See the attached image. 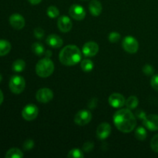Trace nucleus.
Returning <instances> with one entry per match:
<instances>
[{"instance_id":"nucleus-1","label":"nucleus","mask_w":158,"mask_h":158,"mask_svg":"<svg viewBox=\"0 0 158 158\" xmlns=\"http://www.w3.org/2000/svg\"><path fill=\"white\" fill-rule=\"evenodd\" d=\"M114 123L117 129L123 133H130L135 129L136 118L131 110L120 109L114 116Z\"/></svg>"},{"instance_id":"nucleus-24","label":"nucleus","mask_w":158,"mask_h":158,"mask_svg":"<svg viewBox=\"0 0 158 158\" xmlns=\"http://www.w3.org/2000/svg\"><path fill=\"white\" fill-rule=\"evenodd\" d=\"M80 66L83 71L86 73H89L94 69V63L90 60H83L80 63Z\"/></svg>"},{"instance_id":"nucleus-10","label":"nucleus","mask_w":158,"mask_h":158,"mask_svg":"<svg viewBox=\"0 0 158 158\" xmlns=\"http://www.w3.org/2000/svg\"><path fill=\"white\" fill-rule=\"evenodd\" d=\"M69 13L73 19L76 20H83L86 17V11L83 6L74 4L69 8Z\"/></svg>"},{"instance_id":"nucleus-19","label":"nucleus","mask_w":158,"mask_h":158,"mask_svg":"<svg viewBox=\"0 0 158 158\" xmlns=\"http://www.w3.org/2000/svg\"><path fill=\"white\" fill-rule=\"evenodd\" d=\"M26 67V63L24 60L19 59L16 60L13 63H12V70L15 73H21L23 72Z\"/></svg>"},{"instance_id":"nucleus-5","label":"nucleus","mask_w":158,"mask_h":158,"mask_svg":"<svg viewBox=\"0 0 158 158\" xmlns=\"http://www.w3.org/2000/svg\"><path fill=\"white\" fill-rule=\"evenodd\" d=\"M9 88L13 94H19L24 90L26 87V81L24 78L20 76H13L9 80Z\"/></svg>"},{"instance_id":"nucleus-18","label":"nucleus","mask_w":158,"mask_h":158,"mask_svg":"<svg viewBox=\"0 0 158 158\" xmlns=\"http://www.w3.org/2000/svg\"><path fill=\"white\" fill-rule=\"evenodd\" d=\"M10 43L6 40H0V56H6L11 50Z\"/></svg>"},{"instance_id":"nucleus-6","label":"nucleus","mask_w":158,"mask_h":158,"mask_svg":"<svg viewBox=\"0 0 158 158\" xmlns=\"http://www.w3.org/2000/svg\"><path fill=\"white\" fill-rule=\"evenodd\" d=\"M122 46L124 50L129 53L134 54L137 52L139 49V43L134 37L128 35L126 36L123 40Z\"/></svg>"},{"instance_id":"nucleus-29","label":"nucleus","mask_w":158,"mask_h":158,"mask_svg":"<svg viewBox=\"0 0 158 158\" xmlns=\"http://www.w3.org/2000/svg\"><path fill=\"white\" fill-rule=\"evenodd\" d=\"M143 73L147 76L153 75L154 73V68L151 65L146 64L143 67Z\"/></svg>"},{"instance_id":"nucleus-32","label":"nucleus","mask_w":158,"mask_h":158,"mask_svg":"<svg viewBox=\"0 0 158 158\" xmlns=\"http://www.w3.org/2000/svg\"><path fill=\"white\" fill-rule=\"evenodd\" d=\"M151 85L153 89L158 91V74L154 75L151 80Z\"/></svg>"},{"instance_id":"nucleus-13","label":"nucleus","mask_w":158,"mask_h":158,"mask_svg":"<svg viewBox=\"0 0 158 158\" xmlns=\"http://www.w3.org/2000/svg\"><path fill=\"white\" fill-rule=\"evenodd\" d=\"M111 133V127L108 123H102L97 129V137L103 140L107 138Z\"/></svg>"},{"instance_id":"nucleus-20","label":"nucleus","mask_w":158,"mask_h":158,"mask_svg":"<svg viewBox=\"0 0 158 158\" xmlns=\"http://www.w3.org/2000/svg\"><path fill=\"white\" fill-rule=\"evenodd\" d=\"M138 99L135 96H131L130 97H128L127 100L125 102V105H126L127 108L129 110H134L135 108L137 107L138 106Z\"/></svg>"},{"instance_id":"nucleus-22","label":"nucleus","mask_w":158,"mask_h":158,"mask_svg":"<svg viewBox=\"0 0 158 158\" xmlns=\"http://www.w3.org/2000/svg\"><path fill=\"white\" fill-rule=\"evenodd\" d=\"M136 138L138 140H144L147 138V131L144 127H138L137 129L135 130V134H134Z\"/></svg>"},{"instance_id":"nucleus-25","label":"nucleus","mask_w":158,"mask_h":158,"mask_svg":"<svg viewBox=\"0 0 158 158\" xmlns=\"http://www.w3.org/2000/svg\"><path fill=\"white\" fill-rule=\"evenodd\" d=\"M46 13H47V15L49 18L55 19L59 16V15H60V11H59V9L56 6H51L47 9Z\"/></svg>"},{"instance_id":"nucleus-23","label":"nucleus","mask_w":158,"mask_h":158,"mask_svg":"<svg viewBox=\"0 0 158 158\" xmlns=\"http://www.w3.org/2000/svg\"><path fill=\"white\" fill-rule=\"evenodd\" d=\"M32 50L36 56H43L45 54V49L40 43H34L32 45Z\"/></svg>"},{"instance_id":"nucleus-16","label":"nucleus","mask_w":158,"mask_h":158,"mask_svg":"<svg viewBox=\"0 0 158 158\" xmlns=\"http://www.w3.org/2000/svg\"><path fill=\"white\" fill-rule=\"evenodd\" d=\"M46 43L52 48H60L63 46V40L60 36L56 34H51L46 38Z\"/></svg>"},{"instance_id":"nucleus-9","label":"nucleus","mask_w":158,"mask_h":158,"mask_svg":"<svg viewBox=\"0 0 158 158\" xmlns=\"http://www.w3.org/2000/svg\"><path fill=\"white\" fill-rule=\"evenodd\" d=\"M35 98L40 103H47L53 98V92L49 88H42L36 92Z\"/></svg>"},{"instance_id":"nucleus-17","label":"nucleus","mask_w":158,"mask_h":158,"mask_svg":"<svg viewBox=\"0 0 158 158\" xmlns=\"http://www.w3.org/2000/svg\"><path fill=\"white\" fill-rule=\"evenodd\" d=\"M89 9L94 16H98L102 12L101 3L98 0H92L89 5Z\"/></svg>"},{"instance_id":"nucleus-14","label":"nucleus","mask_w":158,"mask_h":158,"mask_svg":"<svg viewBox=\"0 0 158 158\" xmlns=\"http://www.w3.org/2000/svg\"><path fill=\"white\" fill-rule=\"evenodd\" d=\"M57 25H58L59 29L63 32H69L73 27L72 21L66 15H61L59 17Z\"/></svg>"},{"instance_id":"nucleus-34","label":"nucleus","mask_w":158,"mask_h":158,"mask_svg":"<svg viewBox=\"0 0 158 158\" xmlns=\"http://www.w3.org/2000/svg\"><path fill=\"white\" fill-rule=\"evenodd\" d=\"M32 5H38L42 2V0H28Z\"/></svg>"},{"instance_id":"nucleus-21","label":"nucleus","mask_w":158,"mask_h":158,"mask_svg":"<svg viewBox=\"0 0 158 158\" xmlns=\"http://www.w3.org/2000/svg\"><path fill=\"white\" fill-rule=\"evenodd\" d=\"M23 157V153L18 148H12L6 152V158H22Z\"/></svg>"},{"instance_id":"nucleus-2","label":"nucleus","mask_w":158,"mask_h":158,"mask_svg":"<svg viewBox=\"0 0 158 158\" xmlns=\"http://www.w3.org/2000/svg\"><path fill=\"white\" fill-rule=\"evenodd\" d=\"M59 59L64 66H74L81 60V52L75 45H68L60 51Z\"/></svg>"},{"instance_id":"nucleus-27","label":"nucleus","mask_w":158,"mask_h":158,"mask_svg":"<svg viewBox=\"0 0 158 158\" xmlns=\"http://www.w3.org/2000/svg\"><path fill=\"white\" fill-rule=\"evenodd\" d=\"M108 40L110 43H117L120 40V34L117 32H112L108 35Z\"/></svg>"},{"instance_id":"nucleus-31","label":"nucleus","mask_w":158,"mask_h":158,"mask_svg":"<svg viewBox=\"0 0 158 158\" xmlns=\"http://www.w3.org/2000/svg\"><path fill=\"white\" fill-rule=\"evenodd\" d=\"M33 33L34 36H35V38L39 39V40H40V39H42L44 36V30H43V29H41V28H35V29H34Z\"/></svg>"},{"instance_id":"nucleus-30","label":"nucleus","mask_w":158,"mask_h":158,"mask_svg":"<svg viewBox=\"0 0 158 158\" xmlns=\"http://www.w3.org/2000/svg\"><path fill=\"white\" fill-rule=\"evenodd\" d=\"M34 147V141L31 139H27L26 141L23 143V148L26 151H29V150L32 149Z\"/></svg>"},{"instance_id":"nucleus-33","label":"nucleus","mask_w":158,"mask_h":158,"mask_svg":"<svg viewBox=\"0 0 158 158\" xmlns=\"http://www.w3.org/2000/svg\"><path fill=\"white\" fill-rule=\"evenodd\" d=\"M94 144L93 142H86V143H85L84 144H83V151H84L85 152H89V151H91L94 149Z\"/></svg>"},{"instance_id":"nucleus-7","label":"nucleus","mask_w":158,"mask_h":158,"mask_svg":"<svg viewBox=\"0 0 158 158\" xmlns=\"http://www.w3.org/2000/svg\"><path fill=\"white\" fill-rule=\"evenodd\" d=\"M38 107L34 104H28L23 108L22 111V116L23 119L27 121L35 120L38 116Z\"/></svg>"},{"instance_id":"nucleus-12","label":"nucleus","mask_w":158,"mask_h":158,"mask_svg":"<svg viewBox=\"0 0 158 158\" xmlns=\"http://www.w3.org/2000/svg\"><path fill=\"white\" fill-rule=\"evenodd\" d=\"M108 102L109 104L111 106L114 108H120L125 105V100L124 97L120 94H113L110 96L109 99H108Z\"/></svg>"},{"instance_id":"nucleus-28","label":"nucleus","mask_w":158,"mask_h":158,"mask_svg":"<svg viewBox=\"0 0 158 158\" xmlns=\"http://www.w3.org/2000/svg\"><path fill=\"white\" fill-rule=\"evenodd\" d=\"M151 147L154 152L158 153V134H156L151 140Z\"/></svg>"},{"instance_id":"nucleus-4","label":"nucleus","mask_w":158,"mask_h":158,"mask_svg":"<svg viewBox=\"0 0 158 158\" xmlns=\"http://www.w3.org/2000/svg\"><path fill=\"white\" fill-rule=\"evenodd\" d=\"M137 114L140 118L143 119V123L145 127L151 131H158V115L150 114L146 116L143 111H139Z\"/></svg>"},{"instance_id":"nucleus-37","label":"nucleus","mask_w":158,"mask_h":158,"mask_svg":"<svg viewBox=\"0 0 158 158\" xmlns=\"http://www.w3.org/2000/svg\"><path fill=\"white\" fill-rule=\"evenodd\" d=\"M2 80V75H1V74H0V83H1Z\"/></svg>"},{"instance_id":"nucleus-35","label":"nucleus","mask_w":158,"mask_h":158,"mask_svg":"<svg viewBox=\"0 0 158 158\" xmlns=\"http://www.w3.org/2000/svg\"><path fill=\"white\" fill-rule=\"evenodd\" d=\"M45 55H46V58H50L51 56H52V52H51L50 50L46 51V53H45Z\"/></svg>"},{"instance_id":"nucleus-11","label":"nucleus","mask_w":158,"mask_h":158,"mask_svg":"<svg viewBox=\"0 0 158 158\" xmlns=\"http://www.w3.org/2000/svg\"><path fill=\"white\" fill-rule=\"evenodd\" d=\"M99 52V46L95 42H88L83 46V53L85 56L91 57L97 55Z\"/></svg>"},{"instance_id":"nucleus-26","label":"nucleus","mask_w":158,"mask_h":158,"mask_svg":"<svg viewBox=\"0 0 158 158\" xmlns=\"http://www.w3.org/2000/svg\"><path fill=\"white\" fill-rule=\"evenodd\" d=\"M67 157L69 158H83L84 157V154L81 150L78 149V148H74L69 151Z\"/></svg>"},{"instance_id":"nucleus-3","label":"nucleus","mask_w":158,"mask_h":158,"mask_svg":"<svg viewBox=\"0 0 158 158\" xmlns=\"http://www.w3.org/2000/svg\"><path fill=\"white\" fill-rule=\"evenodd\" d=\"M55 66L54 63L49 58H44L40 60L35 66V73L39 77L46 78L53 73Z\"/></svg>"},{"instance_id":"nucleus-15","label":"nucleus","mask_w":158,"mask_h":158,"mask_svg":"<svg viewBox=\"0 0 158 158\" xmlns=\"http://www.w3.org/2000/svg\"><path fill=\"white\" fill-rule=\"evenodd\" d=\"M9 23L15 29H22L25 26V19L20 14H12L9 17Z\"/></svg>"},{"instance_id":"nucleus-8","label":"nucleus","mask_w":158,"mask_h":158,"mask_svg":"<svg viewBox=\"0 0 158 158\" xmlns=\"http://www.w3.org/2000/svg\"><path fill=\"white\" fill-rule=\"evenodd\" d=\"M92 119V114L90 111L83 110L77 113L74 117V121L79 126H84L90 122Z\"/></svg>"},{"instance_id":"nucleus-36","label":"nucleus","mask_w":158,"mask_h":158,"mask_svg":"<svg viewBox=\"0 0 158 158\" xmlns=\"http://www.w3.org/2000/svg\"><path fill=\"white\" fill-rule=\"evenodd\" d=\"M3 100H4V97H3V94H2V92L1 89H0V105H1L2 103Z\"/></svg>"}]
</instances>
